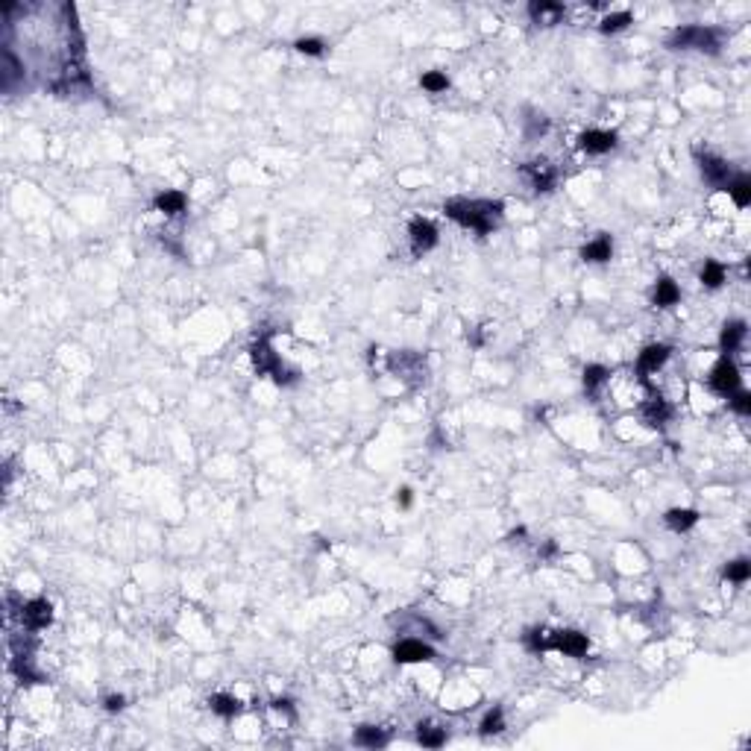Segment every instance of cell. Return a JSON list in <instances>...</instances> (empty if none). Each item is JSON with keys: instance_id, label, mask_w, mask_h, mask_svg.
I'll use <instances>...</instances> for the list:
<instances>
[{"instance_id": "6da1fadb", "label": "cell", "mask_w": 751, "mask_h": 751, "mask_svg": "<svg viewBox=\"0 0 751 751\" xmlns=\"http://www.w3.org/2000/svg\"><path fill=\"white\" fill-rule=\"evenodd\" d=\"M443 211L455 223H461L466 229H476V232H481V235L493 232L496 223L502 221V203H496V200H464V197H455V200H446Z\"/></svg>"}, {"instance_id": "7a4b0ae2", "label": "cell", "mask_w": 751, "mask_h": 751, "mask_svg": "<svg viewBox=\"0 0 751 751\" xmlns=\"http://www.w3.org/2000/svg\"><path fill=\"white\" fill-rule=\"evenodd\" d=\"M253 361H256V370H259V373H267V376H273L276 385H294V381H296V373L288 370V367L276 358L273 346H270V335H261V338L253 344Z\"/></svg>"}, {"instance_id": "3957f363", "label": "cell", "mask_w": 751, "mask_h": 751, "mask_svg": "<svg viewBox=\"0 0 751 751\" xmlns=\"http://www.w3.org/2000/svg\"><path fill=\"white\" fill-rule=\"evenodd\" d=\"M672 50H705V53H716L719 50V32L710 27H681L670 36Z\"/></svg>"}, {"instance_id": "277c9868", "label": "cell", "mask_w": 751, "mask_h": 751, "mask_svg": "<svg viewBox=\"0 0 751 751\" xmlns=\"http://www.w3.org/2000/svg\"><path fill=\"white\" fill-rule=\"evenodd\" d=\"M391 370L405 379L408 385H423L426 381V361L420 353H396L391 355Z\"/></svg>"}, {"instance_id": "5b68a950", "label": "cell", "mask_w": 751, "mask_h": 751, "mask_svg": "<svg viewBox=\"0 0 751 751\" xmlns=\"http://www.w3.org/2000/svg\"><path fill=\"white\" fill-rule=\"evenodd\" d=\"M710 388L716 393H722V396H731V393H737L740 391V370H737V364H733L728 355L713 367V373H710Z\"/></svg>"}, {"instance_id": "8992f818", "label": "cell", "mask_w": 751, "mask_h": 751, "mask_svg": "<svg viewBox=\"0 0 751 751\" xmlns=\"http://www.w3.org/2000/svg\"><path fill=\"white\" fill-rule=\"evenodd\" d=\"M546 648H558V652H563V655L581 658V655H587L590 640L584 637L581 631H555L552 637H546Z\"/></svg>"}, {"instance_id": "52a82bcc", "label": "cell", "mask_w": 751, "mask_h": 751, "mask_svg": "<svg viewBox=\"0 0 751 751\" xmlns=\"http://www.w3.org/2000/svg\"><path fill=\"white\" fill-rule=\"evenodd\" d=\"M698 168H702V176L710 182L713 188H728L731 182V164L713 153H698Z\"/></svg>"}, {"instance_id": "ba28073f", "label": "cell", "mask_w": 751, "mask_h": 751, "mask_svg": "<svg viewBox=\"0 0 751 751\" xmlns=\"http://www.w3.org/2000/svg\"><path fill=\"white\" fill-rule=\"evenodd\" d=\"M21 622L30 628V631H41L53 622V608H50L47 599H32L21 608Z\"/></svg>"}, {"instance_id": "9c48e42d", "label": "cell", "mask_w": 751, "mask_h": 751, "mask_svg": "<svg viewBox=\"0 0 751 751\" xmlns=\"http://www.w3.org/2000/svg\"><path fill=\"white\" fill-rule=\"evenodd\" d=\"M408 235H411V249L417 256L420 253H426V249H431L438 244V229H435V223L431 221H426V218H417V221H411V226H408Z\"/></svg>"}, {"instance_id": "30bf717a", "label": "cell", "mask_w": 751, "mask_h": 751, "mask_svg": "<svg viewBox=\"0 0 751 751\" xmlns=\"http://www.w3.org/2000/svg\"><path fill=\"white\" fill-rule=\"evenodd\" d=\"M393 658H396V663H420V660H431L435 652H431V646L423 640H403V643H396Z\"/></svg>"}, {"instance_id": "8fae6325", "label": "cell", "mask_w": 751, "mask_h": 751, "mask_svg": "<svg viewBox=\"0 0 751 751\" xmlns=\"http://www.w3.org/2000/svg\"><path fill=\"white\" fill-rule=\"evenodd\" d=\"M578 144H581L584 153L602 156V153H608V150L616 147V136H613V132H605V129H587V132H584V136L578 138Z\"/></svg>"}, {"instance_id": "7c38bea8", "label": "cell", "mask_w": 751, "mask_h": 751, "mask_svg": "<svg viewBox=\"0 0 751 751\" xmlns=\"http://www.w3.org/2000/svg\"><path fill=\"white\" fill-rule=\"evenodd\" d=\"M640 417H643V423L646 426H652V429H660L666 420L672 417V408L666 405V399L655 396V399H646L643 408H640Z\"/></svg>"}, {"instance_id": "4fadbf2b", "label": "cell", "mask_w": 751, "mask_h": 751, "mask_svg": "<svg viewBox=\"0 0 751 751\" xmlns=\"http://www.w3.org/2000/svg\"><path fill=\"white\" fill-rule=\"evenodd\" d=\"M523 174L531 179L534 191H552V185H555V171L549 168L546 162H528L523 168Z\"/></svg>"}, {"instance_id": "5bb4252c", "label": "cell", "mask_w": 751, "mask_h": 751, "mask_svg": "<svg viewBox=\"0 0 751 751\" xmlns=\"http://www.w3.org/2000/svg\"><path fill=\"white\" fill-rule=\"evenodd\" d=\"M528 15L537 24H546V27H552L563 18V6L561 4H549V0H534V4L528 6Z\"/></svg>"}, {"instance_id": "9a60e30c", "label": "cell", "mask_w": 751, "mask_h": 751, "mask_svg": "<svg viewBox=\"0 0 751 751\" xmlns=\"http://www.w3.org/2000/svg\"><path fill=\"white\" fill-rule=\"evenodd\" d=\"M666 358H670V346H666V344H652V346H646L643 353H640L637 367H640V373H655Z\"/></svg>"}, {"instance_id": "2e32d148", "label": "cell", "mask_w": 751, "mask_h": 751, "mask_svg": "<svg viewBox=\"0 0 751 751\" xmlns=\"http://www.w3.org/2000/svg\"><path fill=\"white\" fill-rule=\"evenodd\" d=\"M610 256H613V244H610L608 235H599L596 241H590L587 247L581 249V259H584V261H596V264L608 261Z\"/></svg>"}, {"instance_id": "e0dca14e", "label": "cell", "mask_w": 751, "mask_h": 751, "mask_svg": "<svg viewBox=\"0 0 751 751\" xmlns=\"http://www.w3.org/2000/svg\"><path fill=\"white\" fill-rule=\"evenodd\" d=\"M745 332H748V326H745L743 320H731V323H725L722 338H719V344H722L725 353H733V349H737V346L745 341Z\"/></svg>"}, {"instance_id": "ac0fdd59", "label": "cell", "mask_w": 751, "mask_h": 751, "mask_svg": "<svg viewBox=\"0 0 751 751\" xmlns=\"http://www.w3.org/2000/svg\"><path fill=\"white\" fill-rule=\"evenodd\" d=\"M696 523H698V514L693 508H672L666 514V525L672 531H690Z\"/></svg>"}, {"instance_id": "d6986e66", "label": "cell", "mask_w": 751, "mask_h": 751, "mask_svg": "<svg viewBox=\"0 0 751 751\" xmlns=\"http://www.w3.org/2000/svg\"><path fill=\"white\" fill-rule=\"evenodd\" d=\"M725 191L733 197V203H737L740 209H745V206L751 203V179H748L745 174L733 176V179L728 182V188H725Z\"/></svg>"}, {"instance_id": "ffe728a7", "label": "cell", "mask_w": 751, "mask_h": 751, "mask_svg": "<svg viewBox=\"0 0 751 751\" xmlns=\"http://www.w3.org/2000/svg\"><path fill=\"white\" fill-rule=\"evenodd\" d=\"M355 743L364 748H381V745H388V733L381 728H373V725H361L355 731Z\"/></svg>"}, {"instance_id": "44dd1931", "label": "cell", "mask_w": 751, "mask_h": 751, "mask_svg": "<svg viewBox=\"0 0 751 751\" xmlns=\"http://www.w3.org/2000/svg\"><path fill=\"white\" fill-rule=\"evenodd\" d=\"M678 296H681V291H678V285L672 279H658V285H655V306H675L678 303Z\"/></svg>"}, {"instance_id": "7402d4cb", "label": "cell", "mask_w": 751, "mask_h": 751, "mask_svg": "<svg viewBox=\"0 0 751 751\" xmlns=\"http://www.w3.org/2000/svg\"><path fill=\"white\" fill-rule=\"evenodd\" d=\"M209 705H211V710L218 713V716H223V719H232V716H235V713L241 710V702H238V698H232V696H226V693L211 696V698H209Z\"/></svg>"}, {"instance_id": "603a6c76", "label": "cell", "mask_w": 751, "mask_h": 751, "mask_svg": "<svg viewBox=\"0 0 751 751\" xmlns=\"http://www.w3.org/2000/svg\"><path fill=\"white\" fill-rule=\"evenodd\" d=\"M156 209L164 211V214H179L182 209H185V194H179V191H164L156 197Z\"/></svg>"}, {"instance_id": "cb8c5ba5", "label": "cell", "mask_w": 751, "mask_h": 751, "mask_svg": "<svg viewBox=\"0 0 751 751\" xmlns=\"http://www.w3.org/2000/svg\"><path fill=\"white\" fill-rule=\"evenodd\" d=\"M417 740H420L423 745H429V748H440L446 743V733H443V728H435V725H420Z\"/></svg>"}, {"instance_id": "d4e9b609", "label": "cell", "mask_w": 751, "mask_h": 751, "mask_svg": "<svg viewBox=\"0 0 751 751\" xmlns=\"http://www.w3.org/2000/svg\"><path fill=\"white\" fill-rule=\"evenodd\" d=\"M702 282L707 288H719L722 282H725V267L719 261H705L702 267Z\"/></svg>"}, {"instance_id": "484cf974", "label": "cell", "mask_w": 751, "mask_h": 751, "mask_svg": "<svg viewBox=\"0 0 751 751\" xmlns=\"http://www.w3.org/2000/svg\"><path fill=\"white\" fill-rule=\"evenodd\" d=\"M608 367H602V364H590L587 370H584V388L587 391H596L599 385H602V381H608Z\"/></svg>"}, {"instance_id": "4316f807", "label": "cell", "mask_w": 751, "mask_h": 751, "mask_svg": "<svg viewBox=\"0 0 751 751\" xmlns=\"http://www.w3.org/2000/svg\"><path fill=\"white\" fill-rule=\"evenodd\" d=\"M748 575H751V563H748L745 558H740V561H731V563L725 566V578H728V581H737V584H743Z\"/></svg>"}, {"instance_id": "83f0119b", "label": "cell", "mask_w": 751, "mask_h": 751, "mask_svg": "<svg viewBox=\"0 0 751 751\" xmlns=\"http://www.w3.org/2000/svg\"><path fill=\"white\" fill-rule=\"evenodd\" d=\"M502 728H505L502 707H493V710L485 716V722H481V733H485V737H490V733H499Z\"/></svg>"}, {"instance_id": "f1b7e54d", "label": "cell", "mask_w": 751, "mask_h": 751, "mask_svg": "<svg viewBox=\"0 0 751 751\" xmlns=\"http://www.w3.org/2000/svg\"><path fill=\"white\" fill-rule=\"evenodd\" d=\"M423 89L426 91H446L449 89V79H446V74H440V71H429V74H423Z\"/></svg>"}, {"instance_id": "f546056e", "label": "cell", "mask_w": 751, "mask_h": 751, "mask_svg": "<svg viewBox=\"0 0 751 751\" xmlns=\"http://www.w3.org/2000/svg\"><path fill=\"white\" fill-rule=\"evenodd\" d=\"M628 24H631V15L628 12H613V15H608V18L602 21V32H620Z\"/></svg>"}, {"instance_id": "4dcf8cb0", "label": "cell", "mask_w": 751, "mask_h": 751, "mask_svg": "<svg viewBox=\"0 0 751 751\" xmlns=\"http://www.w3.org/2000/svg\"><path fill=\"white\" fill-rule=\"evenodd\" d=\"M546 129H549V121L543 118V115H531V118H525V138H537V136H543Z\"/></svg>"}, {"instance_id": "1f68e13d", "label": "cell", "mask_w": 751, "mask_h": 751, "mask_svg": "<svg viewBox=\"0 0 751 751\" xmlns=\"http://www.w3.org/2000/svg\"><path fill=\"white\" fill-rule=\"evenodd\" d=\"M296 50L299 53H306V56H320L323 53V41L320 39H299Z\"/></svg>"}, {"instance_id": "d6a6232c", "label": "cell", "mask_w": 751, "mask_h": 751, "mask_svg": "<svg viewBox=\"0 0 751 751\" xmlns=\"http://www.w3.org/2000/svg\"><path fill=\"white\" fill-rule=\"evenodd\" d=\"M728 399H731V405H733V411H737V414H751V396L745 391L731 393Z\"/></svg>"}, {"instance_id": "836d02e7", "label": "cell", "mask_w": 751, "mask_h": 751, "mask_svg": "<svg viewBox=\"0 0 751 751\" xmlns=\"http://www.w3.org/2000/svg\"><path fill=\"white\" fill-rule=\"evenodd\" d=\"M546 631H528L525 634V646L531 648V652H543L546 648V637H543Z\"/></svg>"}, {"instance_id": "e575fe53", "label": "cell", "mask_w": 751, "mask_h": 751, "mask_svg": "<svg viewBox=\"0 0 751 751\" xmlns=\"http://www.w3.org/2000/svg\"><path fill=\"white\" fill-rule=\"evenodd\" d=\"M121 707H124V696H109L106 698V710L109 713H118Z\"/></svg>"}, {"instance_id": "d590c367", "label": "cell", "mask_w": 751, "mask_h": 751, "mask_svg": "<svg viewBox=\"0 0 751 751\" xmlns=\"http://www.w3.org/2000/svg\"><path fill=\"white\" fill-rule=\"evenodd\" d=\"M396 499H399V505H403V508H408V505H411V490H408V488H403V490H399V496H396Z\"/></svg>"}, {"instance_id": "8d00e7d4", "label": "cell", "mask_w": 751, "mask_h": 751, "mask_svg": "<svg viewBox=\"0 0 751 751\" xmlns=\"http://www.w3.org/2000/svg\"><path fill=\"white\" fill-rule=\"evenodd\" d=\"M273 707H276V710H291V702H285V698H276Z\"/></svg>"}]
</instances>
